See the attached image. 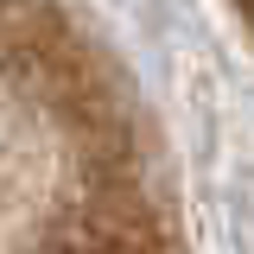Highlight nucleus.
Listing matches in <instances>:
<instances>
[{"mask_svg": "<svg viewBox=\"0 0 254 254\" xmlns=\"http://www.w3.org/2000/svg\"><path fill=\"white\" fill-rule=\"evenodd\" d=\"M229 6H235V19H242V32L254 38V0H229Z\"/></svg>", "mask_w": 254, "mask_h": 254, "instance_id": "2", "label": "nucleus"}, {"mask_svg": "<svg viewBox=\"0 0 254 254\" xmlns=\"http://www.w3.org/2000/svg\"><path fill=\"white\" fill-rule=\"evenodd\" d=\"M0 254H190L165 140L76 0H0Z\"/></svg>", "mask_w": 254, "mask_h": 254, "instance_id": "1", "label": "nucleus"}]
</instances>
